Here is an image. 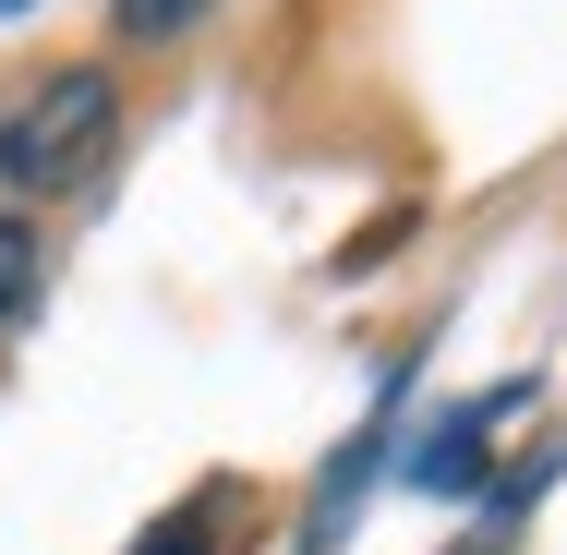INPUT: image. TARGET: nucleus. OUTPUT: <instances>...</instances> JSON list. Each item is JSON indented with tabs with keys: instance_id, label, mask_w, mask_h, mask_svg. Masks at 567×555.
Listing matches in <instances>:
<instances>
[{
	"instance_id": "obj_2",
	"label": "nucleus",
	"mask_w": 567,
	"mask_h": 555,
	"mask_svg": "<svg viewBox=\"0 0 567 555\" xmlns=\"http://www.w3.org/2000/svg\"><path fill=\"white\" fill-rule=\"evenodd\" d=\"M37 290H49V254H37V229L0 206V327H24V315H37Z\"/></svg>"
},
{
	"instance_id": "obj_1",
	"label": "nucleus",
	"mask_w": 567,
	"mask_h": 555,
	"mask_svg": "<svg viewBox=\"0 0 567 555\" xmlns=\"http://www.w3.org/2000/svg\"><path fill=\"white\" fill-rule=\"evenodd\" d=\"M121 145V85L97 61H73V73H37L12 110H0V194H85L97 182V157Z\"/></svg>"
},
{
	"instance_id": "obj_4",
	"label": "nucleus",
	"mask_w": 567,
	"mask_h": 555,
	"mask_svg": "<svg viewBox=\"0 0 567 555\" xmlns=\"http://www.w3.org/2000/svg\"><path fill=\"white\" fill-rule=\"evenodd\" d=\"M133 555H218V544H206V520H169V532H145Z\"/></svg>"
},
{
	"instance_id": "obj_3",
	"label": "nucleus",
	"mask_w": 567,
	"mask_h": 555,
	"mask_svg": "<svg viewBox=\"0 0 567 555\" xmlns=\"http://www.w3.org/2000/svg\"><path fill=\"white\" fill-rule=\"evenodd\" d=\"M218 0H110V37L121 49H169V37H194Z\"/></svg>"
}]
</instances>
